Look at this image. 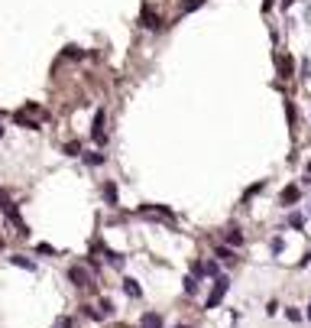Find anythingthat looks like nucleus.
<instances>
[{
  "label": "nucleus",
  "mask_w": 311,
  "mask_h": 328,
  "mask_svg": "<svg viewBox=\"0 0 311 328\" xmlns=\"http://www.w3.org/2000/svg\"><path fill=\"white\" fill-rule=\"evenodd\" d=\"M263 188H266V182H263V179H259V182H256V185H249V188H247V192H243V202H249V198L256 195V192H263Z\"/></svg>",
  "instance_id": "f3484780"
},
{
  "label": "nucleus",
  "mask_w": 311,
  "mask_h": 328,
  "mask_svg": "<svg viewBox=\"0 0 311 328\" xmlns=\"http://www.w3.org/2000/svg\"><path fill=\"white\" fill-rule=\"evenodd\" d=\"M0 247H3V237H0Z\"/></svg>",
  "instance_id": "2f4dec72"
},
{
  "label": "nucleus",
  "mask_w": 311,
  "mask_h": 328,
  "mask_svg": "<svg viewBox=\"0 0 311 328\" xmlns=\"http://www.w3.org/2000/svg\"><path fill=\"white\" fill-rule=\"evenodd\" d=\"M272 3H276V0H266V7H272Z\"/></svg>",
  "instance_id": "cd10ccee"
},
{
  "label": "nucleus",
  "mask_w": 311,
  "mask_h": 328,
  "mask_svg": "<svg viewBox=\"0 0 311 328\" xmlns=\"http://www.w3.org/2000/svg\"><path fill=\"white\" fill-rule=\"evenodd\" d=\"M288 227H292V231H305V215L302 211H292V215H288Z\"/></svg>",
  "instance_id": "4468645a"
},
{
  "label": "nucleus",
  "mask_w": 311,
  "mask_h": 328,
  "mask_svg": "<svg viewBox=\"0 0 311 328\" xmlns=\"http://www.w3.org/2000/svg\"><path fill=\"white\" fill-rule=\"evenodd\" d=\"M81 159H85L88 166H104V163H107V156L97 153V149H94V153H81Z\"/></svg>",
  "instance_id": "f8f14e48"
},
{
  "label": "nucleus",
  "mask_w": 311,
  "mask_h": 328,
  "mask_svg": "<svg viewBox=\"0 0 311 328\" xmlns=\"http://www.w3.org/2000/svg\"><path fill=\"white\" fill-rule=\"evenodd\" d=\"M97 309L104 312V319H110V315H114V302H110V299H101V305H97Z\"/></svg>",
  "instance_id": "aec40b11"
},
{
  "label": "nucleus",
  "mask_w": 311,
  "mask_h": 328,
  "mask_svg": "<svg viewBox=\"0 0 311 328\" xmlns=\"http://www.w3.org/2000/svg\"><path fill=\"white\" fill-rule=\"evenodd\" d=\"M71 325H75V319H71V315H59L52 328H71Z\"/></svg>",
  "instance_id": "6ab92c4d"
},
{
  "label": "nucleus",
  "mask_w": 311,
  "mask_h": 328,
  "mask_svg": "<svg viewBox=\"0 0 311 328\" xmlns=\"http://www.w3.org/2000/svg\"><path fill=\"white\" fill-rule=\"evenodd\" d=\"M282 78H292V59H288V55H285V59H282Z\"/></svg>",
  "instance_id": "4be33fe9"
},
{
  "label": "nucleus",
  "mask_w": 311,
  "mask_h": 328,
  "mask_svg": "<svg viewBox=\"0 0 311 328\" xmlns=\"http://www.w3.org/2000/svg\"><path fill=\"white\" fill-rule=\"evenodd\" d=\"M0 137H3V127H0Z\"/></svg>",
  "instance_id": "7c9ffc66"
},
{
  "label": "nucleus",
  "mask_w": 311,
  "mask_h": 328,
  "mask_svg": "<svg viewBox=\"0 0 311 328\" xmlns=\"http://www.w3.org/2000/svg\"><path fill=\"white\" fill-rule=\"evenodd\" d=\"M10 263H13V266H23V270H30V273L36 270V263H32L30 257H23V254H13V257H10Z\"/></svg>",
  "instance_id": "ddd939ff"
},
{
  "label": "nucleus",
  "mask_w": 311,
  "mask_h": 328,
  "mask_svg": "<svg viewBox=\"0 0 311 328\" xmlns=\"http://www.w3.org/2000/svg\"><path fill=\"white\" fill-rule=\"evenodd\" d=\"M201 3H204V0H188L185 7H182V13H191V10H198V7H201Z\"/></svg>",
  "instance_id": "5701e85b"
},
{
  "label": "nucleus",
  "mask_w": 311,
  "mask_h": 328,
  "mask_svg": "<svg viewBox=\"0 0 311 328\" xmlns=\"http://www.w3.org/2000/svg\"><path fill=\"white\" fill-rule=\"evenodd\" d=\"M101 250H104V257H107V263H110V266H117V270L124 266V254H117V250L104 247V244H101Z\"/></svg>",
  "instance_id": "9d476101"
},
{
  "label": "nucleus",
  "mask_w": 311,
  "mask_h": 328,
  "mask_svg": "<svg viewBox=\"0 0 311 328\" xmlns=\"http://www.w3.org/2000/svg\"><path fill=\"white\" fill-rule=\"evenodd\" d=\"M13 120H16L20 127H26V130H39V120H32L30 114H26V110H16V114H13Z\"/></svg>",
  "instance_id": "0eeeda50"
},
{
  "label": "nucleus",
  "mask_w": 311,
  "mask_h": 328,
  "mask_svg": "<svg viewBox=\"0 0 311 328\" xmlns=\"http://www.w3.org/2000/svg\"><path fill=\"white\" fill-rule=\"evenodd\" d=\"M305 319H308V322H311V305H308V309H305Z\"/></svg>",
  "instance_id": "bb28decb"
},
{
  "label": "nucleus",
  "mask_w": 311,
  "mask_h": 328,
  "mask_svg": "<svg viewBox=\"0 0 311 328\" xmlns=\"http://www.w3.org/2000/svg\"><path fill=\"white\" fill-rule=\"evenodd\" d=\"M36 254H52V257H55V247H49V244H36Z\"/></svg>",
  "instance_id": "b1692460"
},
{
  "label": "nucleus",
  "mask_w": 311,
  "mask_h": 328,
  "mask_svg": "<svg viewBox=\"0 0 311 328\" xmlns=\"http://www.w3.org/2000/svg\"><path fill=\"white\" fill-rule=\"evenodd\" d=\"M204 276H214V280L220 276V266H218V260H208V263H204Z\"/></svg>",
  "instance_id": "dca6fc26"
},
{
  "label": "nucleus",
  "mask_w": 311,
  "mask_h": 328,
  "mask_svg": "<svg viewBox=\"0 0 311 328\" xmlns=\"http://www.w3.org/2000/svg\"><path fill=\"white\" fill-rule=\"evenodd\" d=\"M175 328H191V325H175Z\"/></svg>",
  "instance_id": "c756f323"
},
{
  "label": "nucleus",
  "mask_w": 311,
  "mask_h": 328,
  "mask_svg": "<svg viewBox=\"0 0 311 328\" xmlns=\"http://www.w3.org/2000/svg\"><path fill=\"white\" fill-rule=\"evenodd\" d=\"M140 328H162V315H159V312H146L140 319Z\"/></svg>",
  "instance_id": "6e6552de"
},
{
  "label": "nucleus",
  "mask_w": 311,
  "mask_h": 328,
  "mask_svg": "<svg viewBox=\"0 0 311 328\" xmlns=\"http://www.w3.org/2000/svg\"><path fill=\"white\" fill-rule=\"evenodd\" d=\"M227 247H243V234H240V227H227Z\"/></svg>",
  "instance_id": "1a4fd4ad"
},
{
  "label": "nucleus",
  "mask_w": 311,
  "mask_h": 328,
  "mask_svg": "<svg viewBox=\"0 0 311 328\" xmlns=\"http://www.w3.org/2000/svg\"><path fill=\"white\" fill-rule=\"evenodd\" d=\"M68 280L75 283L78 289H94V276L88 273V266H81V263H71L68 266Z\"/></svg>",
  "instance_id": "f03ea898"
},
{
  "label": "nucleus",
  "mask_w": 311,
  "mask_h": 328,
  "mask_svg": "<svg viewBox=\"0 0 311 328\" xmlns=\"http://www.w3.org/2000/svg\"><path fill=\"white\" fill-rule=\"evenodd\" d=\"M285 315H288V319H292V322H302V319H305V315L298 312V309H285Z\"/></svg>",
  "instance_id": "393cba45"
},
{
  "label": "nucleus",
  "mask_w": 311,
  "mask_h": 328,
  "mask_svg": "<svg viewBox=\"0 0 311 328\" xmlns=\"http://www.w3.org/2000/svg\"><path fill=\"white\" fill-rule=\"evenodd\" d=\"M65 156H81V143H65Z\"/></svg>",
  "instance_id": "412c9836"
},
{
  "label": "nucleus",
  "mask_w": 311,
  "mask_h": 328,
  "mask_svg": "<svg viewBox=\"0 0 311 328\" xmlns=\"http://www.w3.org/2000/svg\"><path fill=\"white\" fill-rule=\"evenodd\" d=\"M308 215H311V205H308Z\"/></svg>",
  "instance_id": "473e14b6"
},
{
  "label": "nucleus",
  "mask_w": 311,
  "mask_h": 328,
  "mask_svg": "<svg viewBox=\"0 0 311 328\" xmlns=\"http://www.w3.org/2000/svg\"><path fill=\"white\" fill-rule=\"evenodd\" d=\"M104 124H107V114H104V108L94 114V124H91V137H94V143L97 146H104L107 143V130H104Z\"/></svg>",
  "instance_id": "7ed1b4c3"
},
{
  "label": "nucleus",
  "mask_w": 311,
  "mask_h": 328,
  "mask_svg": "<svg viewBox=\"0 0 311 328\" xmlns=\"http://www.w3.org/2000/svg\"><path fill=\"white\" fill-rule=\"evenodd\" d=\"M308 179H311V163H308Z\"/></svg>",
  "instance_id": "c85d7f7f"
},
{
  "label": "nucleus",
  "mask_w": 311,
  "mask_h": 328,
  "mask_svg": "<svg viewBox=\"0 0 311 328\" xmlns=\"http://www.w3.org/2000/svg\"><path fill=\"white\" fill-rule=\"evenodd\" d=\"M269 247H272V254H279V250H282V237H272Z\"/></svg>",
  "instance_id": "a878e982"
},
{
  "label": "nucleus",
  "mask_w": 311,
  "mask_h": 328,
  "mask_svg": "<svg viewBox=\"0 0 311 328\" xmlns=\"http://www.w3.org/2000/svg\"><path fill=\"white\" fill-rule=\"evenodd\" d=\"M214 257H218L220 263H237V250L227 247V244H218V247H214Z\"/></svg>",
  "instance_id": "39448f33"
},
{
  "label": "nucleus",
  "mask_w": 311,
  "mask_h": 328,
  "mask_svg": "<svg viewBox=\"0 0 311 328\" xmlns=\"http://www.w3.org/2000/svg\"><path fill=\"white\" fill-rule=\"evenodd\" d=\"M227 289H230V280H227V276H218L214 286H211V292H208V299H204V309H218V305L224 302Z\"/></svg>",
  "instance_id": "f257e3e1"
},
{
  "label": "nucleus",
  "mask_w": 311,
  "mask_h": 328,
  "mask_svg": "<svg viewBox=\"0 0 311 328\" xmlns=\"http://www.w3.org/2000/svg\"><path fill=\"white\" fill-rule=\"evenodd\" d=\"M185 292H188V296L198 292V276H185Z\"/></svg>",
  "instance_id": "a211bd4d"
},
{
  "label": "nucleus",
  "mask_w": 311,
  "mask_h": 328,
  "mask_svg": "<svg viewBox=\"0 0 311 328\" xmlns=\"http://www.w3.org/2000/svg\"><path fill=\"white\" fill-rule=\"evenodd\" d=\"M124 292L130 299H143V289H140V283L133 280V276H124Z\"/></svg>",
  "instance_id": "423d86ee"
},
{
  "label": "nucleus",
  "mask_w": 311,
  "mask_h": 328,
  "mask_svg": "<svg viewBox=\"0 0 311 328\" xmlns=\"http://www.w3.org/2000/svg\"><path fill=\"white\" fill-rule=\"evenodd\" d=\"M101 192H104V202H107L110 208H117V185H114V182H104Z\"/></svg>",
  "instance_id": "9b49d317"
},
{
  "label": "nucleus",
  "mask_w": 311,
  "mask_h": 328,
  "mask_svg": "<svg viewBox=\"0 0 311 328\" xmlns=\"http://www.w3.org/2000/svg\"><path fill=\"white\" fill-rule=\"evenodd\" d=\"M298 198H302V188H298V185H285V188H282V195H279V205H282V208H295Z\"/></svg>",
  "instance_id": "20e7f679"
},
{
  "label": "nucleus",
  "mask_w": 311,
  "mask_h": 328,
  "mask_svg": "<svg viewBox=\"0 0 311 328\" xmlns=\"http://www.w3.org/2000/svg\"><path fill=\"white\" fill-rule=\"evenodd\" d=\"M81 315L91 319V322H104V312H101V309H94V305H81Z\"/></svg>",
  "instance_id": "2eb2a0df"
}]
</instances>
